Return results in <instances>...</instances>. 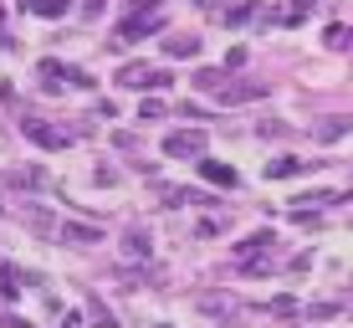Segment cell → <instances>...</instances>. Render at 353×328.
I'll list each match as a JSON object with an SVG mask.
<instances>
[{
    "instance_id": "4",
    "label": "cell",
    "mask_w": 353,
    "mask_h": 328,
    "mask_svg": "<svg viewBox=\"0 0 353 328\" xmlns=\"http://www.w3.org/2000/svg\"><path fill=\"white\" fill-rule=\"evenodd\" d=\"M118 82H123V88H164V72H149V67H143V62H133V67H123V72H118Z\"/></svg>"
},
{
    "instance_id": "3",
    "label": "cell",
    "mask_w": 353,
    "mask_h": 328,
    "mask_svg": "<svg viewBox=\"0 0 353 328\" xmlns=\"http://www.w3.org/2000/svg\"><path fill=\"white\" fill-rule=\"evenodd\" d=\"M21 128H26L36 144H46V149H67V144H72V133H67V128H46L41 118H26Z\"/></svg>"
},
{
    "instance_id": "9",
    "label": "cell",
    "mask_w": 353,
    "mask_h": 328,
    "mask_svg": "<svg viewBox=\"0 0 353 328\" xmlns=\"http://www.w3.org/2000/svg\"><path fill=\"white\" fill-rule=\"evenodd\" d=\"M200 175L210 180V185H236V169H230V164H215V160H205Z\"/></svg>"
},
{
    "instance_id": "11",
    "label": "cell",
    "mask_w": 353,
    "mask_h": 328,
    "mask_svg": "<svg viewBox=\"0 0 353 328\" xmlns=\"http://www.w3.org/2000/svg\"><path fill=\"white\" fill-rule=\"evenodd\" d=\"M62 241H103V231H97V226H77V221H67V226H62Z\"/></svg>"
},
{
    "instance_id": "15",
    "label": "cell",
    "mask_w": 353,
    "mask_h": 328,
    "mask_svg": "<svg viewBox=\"0 0 353 328\" xmlns=\"http://www.w3.org/2000/svg\"><path fill=\"white\" fill-rule=\"evenodd\" d=\"M297 169H302V160H276V164H266V180H287Z\"/></svg>"
},
{
    "instance_id": "6",
    "label": "cell",
    "mask_w": 353,
    "mask_h": 328,
    "mask_svg": "<svg viewBox=\"0 0 353 328\" xmlns=\"http://www.w3.org/2000/svg\"><path fill=\"white\" fill-rule=\"evenodd\" d=\"M41 77H46V88H62V82H88L77 67H62V62H41Z\"/></svg>"
},
{
    "instance_id": "5",
    "label": "cell",
    "mask_w": 353,
    "mask_h": 328,
    "mask_svg": "<svg viewBox=\"0 0 353 328\" xmlns=\"http://www.w3.org/2000/svg\"><path fill=\"white\" fill-rule=\"evenodd\" d=\"M215 98L221 103H251V98H266V82H225V88H215Z\"/></svg>"
},
{
    "instance_id": "10",
    "label": "cell",
    "mask_w": 353,
    "mask_h": 328,
    "mask_svg": "<svg viewBox=\"0 0 353 328\" xmlns=\"http://www.w3.org/2000/svg\"><path fill=\"white\" fill-rule=\"evenodd\" d=\"M6 185L10 190H36V185H41V169H10Z\"/></svg>"
},
{
    "instance_id": "12",
    "label": "cell",
    "mask_w": 353,
    "mask_h": 328,
    "mask_svg": "<svg viewBox=\"0 0 353 328\" xmlns=\"http://www.w3.org/2000/svg\"><path fill=\"white\" fill-rule=\"evenodd\" d=\"M123 251H128V257H149V236H143V231L133 226L128 236H123Z\"/></svg>"
},
{
    "instance_id": "1",
    "label": "cell",
    "mask_w": 353,
    "mask_h": 328,
    "mask_svg": "<svg viewBox=\"0 0 353 328\" xmlns=\"http://www.w3.org/2000/svg\"><path fill=\"white\" fill-rule=\"evenodd\" d=\"M266 247H276V241H272V231H261V236L241 241V247H236V267H246V272H256V267H261V257H266Z\"/></svg>"
},
{
    "instance_id": "13",
    "label": "cell",
    "mask_w": 353,
    "mask_h": 328,
    "mask_svg": "<svg viewBox=\"0 0 353 328\" xmlns=\"http://www.w3.org/2000/svg\"><path fill=\"white\" fill-rule=\"evenodd\" d=\"M164 52H169V57H194V52H200V41H190V36H169Z\"/></svg>"
},
{
    "instance_id": "8",
    "label": "cell",
    "mask_w": 353,
    "mask_h": 328,
    "mask_svg": "<svg viewBox=\"0 0 353 328\" xmlns=\"http://www.w3.org/2000/svg\"><path fill=\"white\" fill-rule=\"evenodd\" d=\"M312 6H318V0H292V6H287V10H276V16H272V21H276V26H297V21H302V16H307V10H312Z\"/></svg>"
},
{
    "instance_id": "16",
    "label": "cell",
    "mask_w": 353,
    "mask_h": 328,
    "mask_svg": "<svg viewBox=\"0 0 353 328\" xmlns=\"http://www.w3.org/2000/svg\"><path fill=\"white\" fill-rule=\"evenodd\" d=\"M103 6H108V0H88L82 10H88V16H103Z\"/></svg>"
},
{
    "instance_id": "14",
    "label": "cell",
    "mask_w": 353,
    "mask_h": 328,
    "mask_svg": "<svg viewBox=\"0 0 353 328\" xmlns=\"http://www.w3.org/2000/svg\"><path fill=\"white\" fill-rule=\"evenodd\" d=\"M348 128H353V118H327V124L318 128V139H327V144H333V139H343Z\"/></svg>"
},
{
    "instance_id": "7",
    "label": "cell",
    "mask_w": 353,
    "mask_h": 328,
    "mask_svg": "<svg viewBox=\"0 0 353 328\" xmlns=\"http://www.w3.org/2000/svg\"><path fill=\"white\" fill-rule=\"evenodd\" d=\"M72 0H21V10H31V16H67Z\"/></svg>"
},
{
    "instance_id": "2",
    "label": "cell",
    "mask_w": 353,
    "mask_h": 328,
    "mask_svg": "<svg viewBox=\"0 0 353 328\" xmlns=\"http://www.w3.org/2000/svg\"><path fill=\"white\" fill-rule=\"evenodd\" d=\"M164 154H174V160L205 154V133H200V128H190V133H169V139H164Z\"/></svg>"
}]
</instances>
